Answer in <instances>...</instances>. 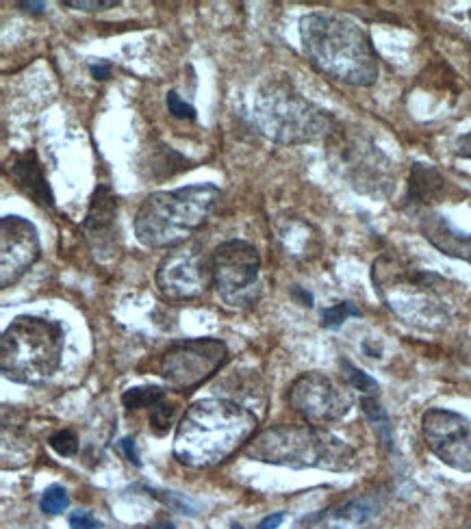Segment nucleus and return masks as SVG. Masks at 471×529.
Returning <instances> with one entry per match:
<instances>
[{
  "label": "nucleus",
  "mask_w": 471,
  "mask_h": 529,
  "mask_svg": "<svg viewBox=\"0 0 471 529\" xmlns=\"http://www.w3.org/2000/svg\"><path fill=\"white\" fill-rule=\"evenodd\" d=\"M176 410L178 406L174 402H168V399H163L155 408L150 410V428L155 430L157 434H165L176 419Z\"/></svg>",
  "instance_id": "393cba45"
},
{
  "label": "nucleus",
  "mask_w": 471,
  "mask_h": 529,
  "mask_svg": "<svg viewBox=\"0 0 471 529\" xmlns=\"http://www.w3.org/2000/svg\"><path fill=\"white\" fill-rule=\"evenodd\" d=\"M328 152L341 176L363 196L387 198L396 189V170L391 159L367 133L343 131L339 126L328 139Z\"/></svg>",
  "instance_id": "6e6552de"
},
{
  "label": "nucleus",
  "mask_w": 471,
  "mask_h": 529,
  "mask_svg": "<svg viewBox=\"0 0 471 529\" xmlns=\"http://www.w3.org/2000/svg\"><path fill=\"white\" fill-rule=\"evenodd\" d=\"M40 256L42 241L33 222L20 215L0 219V287L16 285Z\"/></svg>",
  "instance_id": "4468645a"
},
{
  "label": "nucleus",
  "mask_w": 471,
  "mask_h": 529,
  "mask_svg": "<svg viewBox=\"0 0 471 529\" xmlns=\"http://www.w3.org/2000/svg\"><path fill=\"white\" fill-rule=\"evenodd\" d=\"M422 432L428 449L443 464L471 473V421L461 412L430 408L422 419Z\"/></svg>",
  "instance_id": "ddd939ff"
},
{
  "label": "nucleus",
  "mask_w": 471,
  "mask_h": 529,
  "mask_svg": "<svg viewBox=\"0 0 471 529\" xmlns=\"http://www.w3.org/2000/svg\"><path fill=\"white\" fill-rule=\"evenodd\" d=\"M150 176L152 178H170L178 172H183L189 167V161L183 157V154H178L174 148L170 146H159L155 152L150 154Z\"/></svg>",
  "instance_id": "aec40b11"
},
{
  "label": "nucleus",
  "mask_w": 471,
  "mask_h": 529,
  "mask_svg": "<svg viewBox=\"0 0 471 529\" xmlns=\"http://www.w3.org/2000/svg\"><path fill=\"white\" fill-rule=\"evenodd\" d=\"M9 176L16 180V185L22 193L44 209H55V193L48 185V178L44 174V167L37 159L35 150H24L14 154L7 165Z\"/></svg>",
  "instance_id": "dca6fc26"
},
{
  "label": "nucleus",
  "mask_w": 471,
  "mask_h": 529,
  "mask_svg": "<svg viewBox=\"0 0 471 529\" xmlns=\"http://www.w3.org/2000/svg\"><path fill=\"white\" fill-rule=\"evenodd\" d=\"M419 230H422L424 239L432 245V248H437L445 256L458 258V261H465L471 265V235L456 230L443 215L439 213L422 215Z\"/></svg>",
  "instance_id": "f3484780"
},
{
  "label": "nucleus",
  "mask_w": 471,
  "mask_h": 529,
  "mask_svg": "<svg viewBox=\"0 0 471 529\" xmlns=\"http://www.w3.org/2000/svg\"><path fill=\"white\" fill-rule=\"evenodd\" d=\"M40 508L42 512L46 514H63L68 508H70V497L66 493V488L59 486V484H53V486H48L44 490V495H42V501H40Z\"/></svg>",
  "instance_id": "5701e85b"
},
{
  "label": "nucleus",
  "mask_w": 471,
  "mask_h": 529,
  "mask_svg": "<svg viewBox=\"0 0 471 529\" xmlns=\"http://www.w3.org/2000/svg\"><path fill=\"white\" fill-rule=\"evenodd\" d=\"M233 529H241V525H237V523H235V525H233Z\"/></svg>",
  "instance_id": "e433bc0d"
},
{
  "label": "nucleus",
  "mask_w": 471,
  "mask_h": 529,
  "mask_svg": "<svg viewBox=\"0 0 471 529\" xmlns=\"http://www.w3.org/2000/svg\"><path fill=\"white\" fill-rule=\"evenodd\" d=\"M89 72H92V76L96 81H107L111 79V66L107 61H98V63H92L89 66Z\"/></svg>",
  "instance_id": "2f4dec72"
},
{
  "label": "nucleus",
  "mask_w": 471,
  "mask_h": 529,
  "mask_svg": "<svg viewBox=\"0 0 471 529\" xmlns=\"http://www.w3.org/2000/svg\"><path fill=\"white\" fill-rule=\"evenodd\" d=\"M213 287L228 306H248L261 295V256L252 243L231 239L211 254Z\"/></svg>",
  "instance_id": "1a4fd4ad"
},
{
  "label": "nucleus",
  "mask_w": 471,
  "mask_h": 529,
  "mask_svg": "<svg viewBox=\"0 0 471 529\" xmlns=\"http://www.w3.org/2000/svg\"><path fill=\"white\" fill-rule=\"evenodd\" d=\"M120 447H122V451L126 454V458H129L131 464H135V467H142V460H139V451H137V445H135V438H131V436L122 438Z\"/></svg>",
  "instance_id": "c756f323"
},
{
  "label": "nucleus",
  "mask_w": 471,
  "mask_h": 529,
  "mask_svg": "<svg viewBox=\"0 0 471 529\" xmlns=\"http://www.w3.org/2000/svg\"><path fill=\"white\" fill-rule=\"evenodd\" d=\"M354 397L348 384H341L326 373H304L289 389V406L311 425H328L350 412Z\"/></svg>",
  "instance_id": "f8f14e48"
},
{
  "label": "nucleus",
  "mask_w": 471,
  "mask_h": 529,
  "mask_svg": "<svg viewBox=\"0 0 471 529\" xmlns=\"http://www.w3.org/2000/svg\"><path fill=\"white\" fill-rule=\"evenodd\" d=\"M68 523L72 529H100V523H98L96 516L92 512H85V510L72 512Z\"/></svg>",
  "instance_id": "c85d7f7f"
},
{
  "label": "nucleus",
  "mask_w": 471,
  "mask_h": 529,
  "mask_svg": "<svg viewBox=\"0 0 471 529\" xmlns=\"http://www.w3.org/2000/svg\"><path fill=\"white\" fill-rule=\"evenodd\" d=\"M157 289L163 300H198L213 287V261L200 243H183L161 258Z\"/></svg>",
  "instance_id": "9d476101"
},
{
  "label": "nucleus",
  "mask_w": 471,
  "mask_h": 529,
  "mask_svg": "<svg viewBox=\"0 0 471 529\" xmlns=\"http://www.w3.org/2000/svg\"><path fill=\"white\" fill-rule=\"evenodd\" d=\"M341 367L346 371V380L354 391H361L363 395H374L378 391V382L372 376H367V373L361 371L359 367H354L350 360L343 358Z\"/></svg>",
  "instance_id": "b1692460"
},
{
  "label": "nucleus",
  "mask_w": 471,
  "mask_h": 529,
  "mask_svg": "<svg viewBox=\"0 0 471 529\" xmlns=\"http://www.w3.org/2000/svg\"><path fill=\"white\" fill-rule=\"evenodd\" d=\"M294 295H300V298H302V304H304V306H313V298H311V295H309V293H304L300 287H296V289H294Z\"/></svg>",
  "instance_id": "f704fd0d"
},
{
  "label": "nucleus",
  "mask_w": 471,
  "mask_h": 529,
  "mask_svg": "<svg viewBox=\"0 0 471 529\" xmlns=\"http://www.w3.org/2000/svg\"><path fill=\"white\" fill-rule=\"evenodd\" d=\"M300 42L304 57L330 79L354 87L378 81L376 48L352 18L313 11L300 20Z\"/></svg>",
  "instance_id": "f03ea898"
},
{
  "label": "nucleus",
  "mask_w": 471,
  "mask_h": 529,
  "mask_svg": "<svg viewBox=\"0 0 471 529\" xmlns=\"http://www.w3.org/2000/svg\"><path fill=\"white\" fill-rule=\"evenodd\" d=\"M445 189V178L435 165L417 161L411 167L409 176V204L411 206H428L441 198Z\"/></svg>",
  "instance_id": "a211bd4d"
},
{
  "label": "nucleus",
  "mask_w": 471,
  "mask_h": 529,
  "mask_svg": "<svg viewBox=\"0 0 471 529\" xmlns=\"http://www.w3.org/2000/svg\"><path fill=\"white\" fill-rule=\"evenodd\" d=\"M372 280L378 298L404 324L428 332L448 326L450 306L445 295L450 285L439 274L385 254L374 263Z\"/></svg>",
  "instance_id": "7ed1b4c3"
},
{
  "label": "nucleus",
  "mask_w": 471,
  "mask_h": 529,
  "mask_svg": "<svg viewBox=\"0 0 471 529\" xmlns=\"http://www.w3.org/2000/svg\"><path fill=\"white\" fill-rule=\"evenodd\" d=\"M456 157L471 161V133H465L456 141Z\"/></svg>",
  "instance_id": "7c9ffc66"
},
{
  "label": "nucleus",
  "mask_w": 471,
  "mask_h": 529,
  "mask_svg": "<svg viewBox=\"0 0 471 529\" xmlns=\"http://www.w3.org/2000/svg\"><path fill=\"white\" fill-rule=\"evenodd\" d=\"M469 20H471V9H469Z\"/></svg>",
  "instance_id": "4c0bfd02"
},
{
  "label": "nucleus",
  "mask_w": 471,
  "mask_h": 529,
  "mask_svg": "<svg viewBox=\"0 0 471 529\" xmlns=\"http://www.w3.org/2000/svg\"><path fill=\"white\" fill-rule=\"evenodd\" d=\"M18 7H22L24 11H33V14H42L46 9V3H18Z\"/></svg>",
  "instance_id": "72a5a7b5"
},
{
  "label": "nucleus",
  "mask_w": 471,
  "mask_h": 529,
  "mask_svg": "<svg viewBox=\"0 0 471 529\" xmlns=\"http://www.w3.org/2000/svg\"><path fill=\"white\" fill-rule=\"evenodd\" d=\"M350 317H361V311L352 302H339L322 313V326L328 330L341 328Z\"/></svg>",
  "instance_id": "4be33fe9"
},
{
  "label": "nucleus",
  "mask_w": 471,
  "mask_h": 529,
  "mask_svg": "<svg viewBox=\"0 0 471 529\" xmlns=\"http://www.w3.org/2000/svg\"><path fill=\"white\" fill-rule=\"evenodd\" d=\"M361 410L367 417V421L372 423V428L376 436L380 438V443H383L387 449H393V425H391L387 410L380 406L378 399L374 395H363Z\"/></svg>",
  "instance_id": "6ab92c4d"
},
{
  "label": "nucleus",
  "mask_w": 471,
  "mask_h": 529,
  "mask_svg": "<svg viewBox=\"0 0 471 529\" xmlns=\"http://www.w3.org/2000/svg\"><path fill=\"white\" fill-rule=\"evenodd\" d=\"M285 521V512H274L270 516H265V519L259 523V529H278Z\"/></svg>",
  "instance_id": "473e14b6"
},
{
  "label": "nucleus",
  "mask_w": 471,
  "mask_h": 529,
  "mask_svg": "<svg viewBox=\"0 0 471 529\" xmlns=\"http://www.w3.org/2000/svg\"><path fill=\"white\" fill-rule=\"evenodd\" d=\"M66 332L59 321L22 315L11 321L0 339V371L11 382L44 384L61 367Z\"/></svg>",
  "instance_id": "0eeeda50"
},
{
  "label": "nucleus",
  "mask_w": 471,
  "mask_h": 529,
  "mask_svg": "<svg viewBox=\"0 0 471 529\" xmlns=\"http://www.w3.org/2000/svg\"><path fill=\"white\" fill-rule=\"evenodd\" d=\"M165 107H168L170 115H174L176 120H196V109L189 105L187 100H183L181 96H178V92H168V96H165Z\"/></svg>",
  "instance_id": "bb28decb"
},
{
  "label": "nucleus",
  "mask_w": 471,
  "mask_h": 529,
  "mask_svg": "<svg viewBox=\"0 0 471 529\" xmlns=\"http://www.w3.org/2000/svg\"><path fill=\"white\" fill-rule=\"evenodd\" d=\"M83 235L96 261L107 263L120 250L118 198L109 185H98L83 219Z\"/></svg>",
  "instance_id": "2eb2a0df"
},
{
  "label": "nucleus",
  "mask_w": 471,
  "mask_h": 529,
  "mask_svg": "<svg viewBox=\"0 0 471 529\" xmlns=\"http://www.w3.org/2000/svg\"><path fill=\"white\" fill-rule=\"evenodd\" d=\"M228 360V347L220 339H189L172 345L161 358V376L174 389L189 393L213 378Z\"/></svg>",
  "instance_id": "9b49d317"
},
{
  "label": "nucleus",
  "mask_w": 471,
  "mask_h": 529,
  "mask_svg": "<svg viewBox=\"0 0 471 529\" xmlns=\"http://www.w3.org/2000/svg\"><path fill=\"white\" fill-rule=\"evenodd\" d=\"M257 428L259 417L233 399H200L178 421L174 458L192 469L215 467L244 447Z\"/></svg>",
  "instance_id": "f257e3e1"
},
{
  "label": "nucleus",
  "mask_w": 471,
  "mask_h": 529,
  "mask_svg": "<svg viewBox=\"0 0 471 529\" xmlns=\"http://www.w3.org/2000/svg\"><path fill=\"white\" fill-rule=\"evenodd\" d=\"M252 122L276 144L302 146L328 141L339 128L337 120L317 107L285 79H267L254 94Z\"/></svg>",
  "instance_id": "423d86ee"
},
{
  "label": "nucleus",
  "mask_w": 471,
  "mask_h": 529,
  "mask_svg": "<svg viewBox=\"0 0 471 529\" xmlns=\"http://www.w3.org/2000/svg\"><path fill=\"white\" fill-rule=\"evenodd\" d=\"M48 445L53 447V451H57L61 458H72L76 456V451H79V436L72 430H59L48 438Z\"/></svg>",
  "instance_id": "a878e982"
},
{
  "label": "nucleus",
  "mask_w": 471,
  "mask_h": 529,
  "mask_svg": "<svg viewBox=\"0 0 471 529\" xmlns=\"http://www.w3.org/2000/svg\"><path fill=\"white\" fill-rule=\"evenodd\" d=\"M148 529H176L170 521H159V523H155V525H150Z\"/></svg>",
  "instance_id": "c9c22d12"
},
{
  "label": "nucleus",
  "mask_w": 471,
  "mask_h": 529,
  "mask_svg": "<svg viewBox=\"0 0 471 529\" xmlns=\"http://www.w3.org/2000/svg\"><path fill=\"white\" fill-rule=\"evenodd\" d=\"M220 200L211 183L150 193L135 215V237L152 250L178 248L209 222Z\"/></svg>",
  "instance_id": "20e7f679"
},
{
  "label": "nucleus",
  "mask_w": 471,
  "mask_h": 529,
  "mask_svg": "<svg viewBox=\"0 0 471 529\" xmlns=\"http://www.w3.org/2000/svg\"><path fill=\"white\" fill-rule=\"evenodd\" d=\"M250 460L289 469H322L343 473L356 467V451L339 436L311 423H280L252 438Z\"/></svg>",
  "instance_id": "39448f33"
},
{
  "label": "nucleus",
  "mask_w": 471,
  "mask_h": 529,
  "mask_svg": "<svg viewBox=\"0 0 471 529\" xmlns=\"http://www.w3.org/2000/svg\"><path fill=\"white\" fill-rule=\"evenodd\" d=\"M61 5H66L76 11H87V14H94V11H107L120 5V0H63Z\"/></svg>",
  "instance_id": "cd10ccee"
},
{
  "label": "nucleus",
  "mask_w": 471,
  "mask_h": 529,
  "mask_svg": "<svg viewBox=\"0 0 471 529\" xmlns=\"http://www.w3.org/2000/svg\"><path fill=\"white\" fill-rule=\"evenodd\" d=\"M165 399V391L161 386H135L122 395V404L129 410H142V408H155Z\"/></svg>",
  "instance_id": "412c9836"
}]
</instances>
